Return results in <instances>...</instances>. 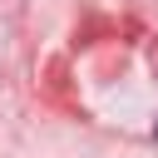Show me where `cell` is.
I'll use <instances>...</instances> for the list:
<instances>
[{
	"mask_svg": "<svg viewBox=\"0 0 158 158\" xmlns=\"http://www.w3.org/2000/svg\"><path fill=\"white\" fill-rule=\"evenodd\" d=\"M153 143H158V123H153Z\"/></svg>",
	"mask_w": 158,
	"mask_h": 158,
	"instance_id": "6da1fadb",
	"label": "cell"
}]
</instances>
